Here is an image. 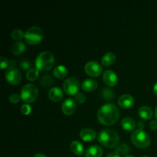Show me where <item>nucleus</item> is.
<instances>
[{"instance_id": "nucleus-38", "label": "nucleus", "mask_w": 157, "mask_h": 157, "mask_svg": "<svg viewBox=\"0 0 157 157\" xmlns=\"http://www.w3.org/2000/svg\"><path fill=\"white\" fill-rule=\"evenodd\" d=\"M34 157H47L45 156L44 154H42V153H37V154H35Z\"/></svg>"}, {"instance_id": "nucleus-27", "label": "nucleus", "mask_w": 157, "mask_h": 157, "mask_svg": "<svg viewBox=\"0 0 157 157\" xmlns=\"http://www.w3.org/2000/svg\"><path fill=\"white\" fill-rule=\"evenodd\" d=\"M101 94H102V98H104V100H107V101L112 100L113 98V97H114L113 90L107 88L103 89L102 91H101Z\"/></svg>"}, {"instance_id": "nucleus-30", "label": "nucleus", "mask_w": 157, "mask_h": 157, "mask_svg": "<svg viewBox=\"0 0 157 157\" xmlns=\"http://www.w3.org/2000/svg\"><path fill=\"white\" fill-rule=\"evenodd\" d=\"M20 67H21L22 70L26 71V70H30L31 67H32V64L28 60H23L20 63Z\"/></svg>"}, {"instance_id": "nucleus-16", "label": "nucleus", "mask_w": 157, "mask_h": 157, "mask_svg": "<svg viewBox=\"0 0 157 157\" xmlns=\"http://www.w3.org/2000/svg\"><path fill=\"white\" fill-rule=\"evenodd\" d=\"M103 150L97 145L91 146L86 150L85 157H101Z\"/></svg>"}, {"instance_id": "nucleus-2", "label": "nucleus", "mask_w": 157, "mask_h": 157, "mask_svg": "<svg viewBox=\"0 0 157 157\" xmlns=\"http://www.w3.org/2000/svg\"><path fill=\"white\" fill-rule=\"evenodd\" d=\"M98 141L103 147L108 149L114 148L119 144L120 137L118 133L112 129H104L98 134Z\"/></svg>"}, {"instance_id": "nucleus-19", "label": "nucleus", "mask_w": 157, "mask_h": 157, "mask_svg": "<svg viewBox=\"0 0 157 157\" xmlns=\"http://www.w3.org/2000/svg\"><path fill=\"white\" fill-rule=\"evenodd\" d=\"M68 71H67V67L64 65H58L54 69L53 75L55 78H58V79H63L65 78L67 75Z\"/></svg>"}, {"instance_id": "nucleus-36", "label": "nucleus", "mask_w": 157, "mask_h": 157, "mask_svg": "<svg viewBox=\"0 0 157 157\" xmlns=\"http://www.w3.org/2000/svg\"><path fill=\"white\" fill-rule=\"evenodd\" d=\"M15 64H16V63L14 59L9 61V67H15Z\"/></svg>"}, {"instance_id": "nucleus-29", "label": "nucleus", "mask_w": 157, "mask_h": 157, "mask_svg": "<svg viewBox=\"0 0 157 157\" xmlns=\"http://www.w3.org/2000/svg\"><path fill=\"white\" fill-rule=\"evenodd\" d=\"M9 67V60H8L6 57L2 56L1 58H0V68H1L2 70H4V69H6V67ZM8 68H9V67H8Z\"/></svg>"}, {"instance_id": "nucleus-22", "label": "nucleus", "mask_w": 157, "mask_h": 157, "mask_svg": "<svg viewBox=\"0 0 157 157\" xmlns=\"http://www.w3.org/2000/svg\"><path fill=\"white\" fill-rule=\"evenodd\" d=\"M25 51V44L22 41H17L12 46V52L15 55H20Z\"/></svg>"}, {"instance_id": "nucleus-11", "label": "nucleus", "mask_w": 157, "mask_h": 157, "mask_svg": "<svg viewBox=\"0 0 157 157\" xmlns=\"http://www.w3.org/2000/svg\"><path fill=\"white\" fill-rule=\"evenodd\" d=\"M76 107L77 104L75 100L72 99V98H67L63 102L62 106H61V110L64 114L70 116L75 113Z\"/></svg>"}, {"instance_id": "nucleus-40", "label": "nucleus", "mask_w": 157, "mask_h": 157, "mask_svg": "<svg viewBox=\"0 0 157 157\" xmlns=\"http://www.w3.org/2000/svg\"><path fill=\"white\" fill-rule=\"evenodd\" d=\"M124 157H135L133 156H130V155H127V156H124Z\"/></svg>"}, {"instance_id": "nucleus-23", "label": "nucleus", "mask_w": 157, "mask_h": 157, "mask_svg": "<svg viewBox=\"0 0 157 157\" xmlns=\"http://www.w3.org/2000/svg\"><path fill=\"white\" fill-rule=\"evenodd\" d=\"M39 76V71L36 68H31L26 73V78L29 81H36Z\"/></svg>"}, {"instance_id": "nucleus-17", "label": "nucleus", "mask_w": 157, "mask_h": 157, "mask_svg": "<svg viewBox=\"0 0 157 157\" xmlns=\"http://www.w3.org/2000/svg\"><path fill=\"white\" fill-rule=\"evenodd\" d=\"M136 126V122L131 117H125L121 121V127L126 131H132L134 130Z\"/></svg>"}, {"instance_id": "nucleus-8", "label": "nucleus", "mask_w": 157, "mask_h": 157, "mask_svg": "<svg viewBox=\"0 0 157 157\" xmlns=\"http://www.w3.org/2000/svg\"><path fill=\"white\" fill-rule=\"evenodd\" d=\"M6 81L12 85H17L21 81V74L16 67H9L5 75Z\"/></svg>"}, {"instance_id": "nucleus-31", "label": "nucleus", "mask_w": 157, "mask_h": 157, "mask_svg": "<svg viewBox=\"0 0 157 157\" xmlns=\"http://www.w3.org/2000/svg\"><path fill=\"white\" fill-rule=\"evenodd\" d=\"M21 111L24 115H29L32 112V107L28 104H23L21 107Z\"/></svg>"}, {"instance_id": "nucleus-25", "label": "nucleus", "mask_w": 157, "mask_h": 157, "mask_svg": "<svg viewBox=\"0 0 157 157\" xmlns=\"http://www.w3.org/2000/svg\"><path fill=\"white\" fill-rule=\"evenodd\" d=\"M11 36H12V39L16 41L17 42V41H21V40L23 38H25V34L21 29H15V30L12 31Z\"/></svg>"}, {"instance_id": "nucleus-39", "label": "nucleus", "mask_w": 157, "mask_h": 157, "mask_svg": "<svg viewBox=\"0 0 157 157\" xmlns=\"http://www.w3.org/2000/svg\"><path fill=\"white\" fill-rule=\"evenodd\" d=\"M154 115H155V117H156V119L157 120V106H156V108H155V110H154Z\"/></svg>"}, {"instance_id": "nucleus-18", "label": "nucleus", "mask_w": 157, "mask_h": 157, "mask_svg": "<svg viewBox=\"0 0 157 157\" xmlns=\"http://www.w3.org/2000/svg\"><path fill=\"white\" fill-rule=\"evenodd\" d=\"M138 113H139V116L144 120H150L153 117V110L147 106H143L140 107Z\"/></svg>"}, {"instance_id": "nucleus-26", "label": "nucleus", "mask_w": 157, "mask_h": 157, "mask_svg": "<svg viewBox=\"0 0 157 157\" xmlns=\"http://www.w3.org/2000/svg\"><path fill=\"white\" fill-rule=\"evenodd\" d=\"M40 83L44 87H50L53 84V78H52L51 75H45L41 78Z\"/></svg>"}, {"instance_id": "nucleus-20", "label": "nucleus", "mask_w": 157, "mask_h": 157, "mask_svg": "<svg viewBox=\"0 0 157 157\" xmlns=\"http://www.w3.org/2000/svg\"><path fill=\"white\" fill-rule=\"evenodd\" d=\"M71 150L77 156H82L84 152L83 145L78 140L73 141L71 144Z\"/></svg>"}, {"instance_id": "nucleus-6", "label": "nucleus", "mask_w": 157, "mask_h": 157, "mask_svg": "<svg viewBox=\"0 0 157 157\" xmlns=\"http://www.w3.org/2000/svg\"><path fill=\"white\" fill-rule=\"evenodd\" d=\"M20 97L24 102L28 104L35 102L38 97V87L32 84H25L21 88Z\"/></svg>"}, {"instance_id": "nucleus-3", "label": "nucleus", "mask_w": 157, "mask_h": 157, "mask_svg": "<svg viewBox=\"0 0 157 157\" xmlns=\"http://www.w3.org/2000/svg\"><path fill=\"white\" fill-rule=\"evenodd\" d=\"M55 62V57L51 52H42L37 56L35 64L39 71H48L54 67Z\"/></svg>"}, {"instance_id": "nucleus-9", "label": "nucleus", "mask_w": 157, "mask_h": 157, "mask_svg": "<svg viewBox=\"0 0 157 157\" xmlns=\"http://www.w3.org/2000/svg\"><path fill=\"white\" fill-rule=\"evenodd\" d=\"M84 71L88 76L97 78L102 74L103 67L97 61H89L84 66Z\"/></svg>"}, {"instance_id": "nucleus-33", "label": "nucleus", "mask_w": 157, "mask_h": 157, "mask_svg": "<svg viewBox=\"0 0 157 157\" xmlns=\"http://www.w3.org/2000/svg\"><path fill=\"white\" fill-rule=\"evenodd\" d=\"M150 127L151 130H156L157 129V120H153L150 123Z\"/></svg>"}, {"instance_id": "nucleus-4", "label": "nucleus", "mask_w": 157, "mask_h": 157, "mask_svg": "<svg viewBox=\"0 0 157 157\" xmlns=\"http://www.w3.org/2000/svg\"><path fill=\"white\" fill-rule=\"evenodd\" d=\"M131 142L138 148H147L150 144V138L148 133L144 130L137 129L132 133Z\"/></svg>"}, {"instance_id": "nucleus-10", "label": "nucleus", "mask_w": 157, "mask_h": 157, "mask_svg": "<svg viewBox=\"0 0 157 157\" xmlns=\"http://www.w3.org/2000/svg\"><path fill=\"white\" fill-rule=\"evenodd\" d=\"M103 81L108 87H114L118 82V77L114 71L111 70H107L103 73Z\"/></svg>"}, {"instance_id": "nucleus-1", "label": "nucleus", "mask_w": 157, "mask_h": 157, "mask_svg": "<svg viewBox=\"0 0 157 157\" xmlns=\"http://www.w3.org/2000/svg\"><path fill=\"white\" fill-rule=\"evenodd\" d=\"M120 112L114 104H106L99 109L98 113V120L101 124L110 126L118 121Z\"/></svg>"}, {"instance_id": "nucleus-13", "label": "nucleus", "mask_w": 157, "mask_h": 157, "mask_svg": "<svg viewBox=\"0 0 157 157\" xmlns=\"http://www.w3.org/2000/svg\"><path fill=\"white\" fill-rule=\"evenodd\" d=\"M80 137L86 142H91L97 137V133L91 128H84L80 132Z\"/></svg>"}, {"instance_id": "nucleus-24", "label": "nucleus", "mask_w": 157, "mask_h": 157, "mask_svg": "<svg viewBox=\"0 0 157 157\" xmlns=\"http://www.w3.org/2000/svg\"><path fill=\"white\" fill-rule=\"evenodd\" d=\"M115 152L119 153L121 156V155H125V156H127V153L130 152V147L126 144H121V145L117 146V147H116Z\"/></svg>"}, {"instance_id": "nucleus-32", "label": "nucleus", "mask_w": 157, "mask_h": 157, "mask_svg": "<svg viewBox=\"0 0 157 157\" xmlns=\"http://www.w3.org/2000/svg\"><path fill=\"white\" fill-rule=\"evenodd\" d=\"M20 99H21V97L18 94H12L10 95V97H9V101H10L12 104H18L20 101Z\"/></svg>"}, {"instance_id": "nucleus-5", "label": "nucleus", "mask_w": 157, "mask_h": 157, "mask_svg": "<svg viewBox=\"0 0 157 157\" xmlns=\"http://www.w3.org/2000/svg\"><path fill=\"white\" fill-rule=\"evenodd\" d=\"M43 38L44 33L42 29L36 26L29 28L25 33V41L27 44L31 45H36L39 44L42 41Z\"/></svg>"}, {"instance_id": "nucleus-35", "label": "nucleus", "mask_w": 157, "mask_h": 157, "mask_svg": "<svg viewBox=\"0 0 157 157\" xmlns=\"http://www.w3.org/2000/svg\"><path fill=\"white\" fill-rule=\"evenodd\" d=\"M137 126H138V127H139V129L143 130V129L144 128V127H145V124H144V121H139V122H138Z\"/></svg>"}, {"instance_id": "nucleus-14", "label": "nucleus", "mask_w": 157, "mask_h": 157, "mask_svg": "<svg viewBox=\"0 0 157 157\" xmlns=\"http://www.w3.org/2000/svg\"><path fill=\"white\" fill-rule=\"evenodd\" d=\"M63 91L59 87H52L48 92V98L53 102H58L63 98Z\"/></svg>"}, {"instance_id": "nucleus-15", "label": "nucleus", "mask_w": 157, "mask_h": 157, "mask_svg": "<svg viewBox=\"0 0 157 157\" xmlns=\"http://www.w3.org/2000/svg\"><path fill=\"white\" fill-rule=\"evenodd\" d=\"M98 84L95 80L93 79H85L81 84V88L86 92H91L96 90Z\"/></svg>"}, {"instance_id": "nucleus-7", "label": "nucleus", "mask_w": 157, "mask_h": 157, "mask_svg": "<svg viewBox=\"0 0 157 157\" xmlns=\"http://www.w3.org/2000/svg\"><path fill=\"white\" fill-rule=\"evenodd\" d=\"M80 89V82L77 78H69L63 83V90L66 94L73 96L78 93Z\"/></svg>"}, {"instance_id": "nucleus-37", "label": "nucleus", "mask_w": 157, "mask_h": 157, "mask_svg": "<svg viewBox=\"0 0 157 157\" xmlns=\"http://www.w3.org/2000/svg\"><path fill=\"white\" fill-rule=\"evenodd\" d=\"M153 93L155 94V95L157 96V82L153 86Z\"/></svg>"}, {"instance_id": "nucleus-41", "label": "nucleus", "mask_w": 157, "mask_h": 157, "mask_svg": "<svg viewBox=\"0 0 157 157\" xmlns=\"http://www.w3.org/2000/svg\"><path fill=\"white\" fill-rule=\"evenodd\" d=\"M140 157H150V156H140Z\"/></svg>"}, {"instance_id": "nucleus-12", "label": "nucleus", "mask_w": 157, "mask_h": 157, "mask_svg": "<svg viewBox=\"0 0 157 157\" xmlns=\"http://www.w3.org/2000/svg\"><path fill=\"white\" fill-rule=\"evenodd\" d=\"M134 98L130 94H123L118 98V104L124 109H128L134 104Z\"/></svg>"}, {"instance_id": "nucleus-28", "label": "nucleus", "mask_w": 157, "mask_h": 157, "mask_svg": "<svg viewBox=\"0 0 157 157\" xmlns=\"http://www.w3.org/2000/svg\"><path fill=\"white\" fill-rule=\"evenodd\" d=\"M86 96L84 94L81 93V92H78L76 95H75V101L78 103V104H84L86 101Z\"/></svg>"}, {"instance_id": "nucleus-34", "label": "nucleus", "mask_w": 157, "mask_h": 157, "mask_svg": "<svg viewBox=\"0 0 157 157\" xmlns=\"http://www.w3.org/2000/svg\"><path fill=\"white\" fill-rule=\"evenodd\" d=\"M107 157H121V156L117 152H112V153H109Z\"/></svg>"}, {"instance_id": "nucleus-21", "label": "nucleus", "mask_w": 157, "mask_h": 157, "mask_svg": "<svg viewBox=\"0 0 157 157\" xmlns=\"http://www.w3.org/2000/svg\"><path fill=\"white\" fill-rule=\"evenodd\" d=\"M116 55L114 54L112 52H107L102 57L101 63L104 66H110L116 61Z\"/></svg>"}]
</instances>
